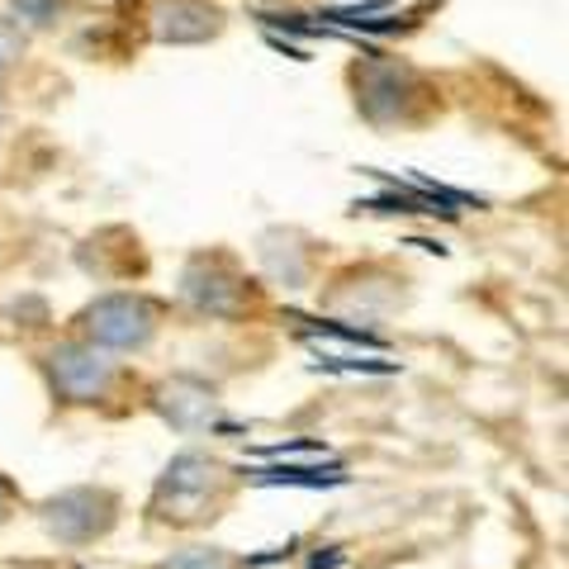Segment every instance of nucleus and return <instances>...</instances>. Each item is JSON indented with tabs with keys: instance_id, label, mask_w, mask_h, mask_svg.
<instances>
[{
	"instance_id": "nucleus-1",
	"label": "nucleus",
	"mask_w": 569,
	"mask_h": 569,
	"mask_svg": "<svg viewBox=\"0 0 569 569\" xmlns=\"http://www.w3.org/2000/svg\"><path fill=\"white\" fill-rule=\"evenodd\" d=\"M223 489V466L209 456H176L152 493V512L162 522H200Z\"/></svg>"
},
{
	"instance_id": "nucleus-2",
	"label": "nucleus",
	"mask_w": 569,
	"mask_h": 569,
	"mask_svg": "<svg viewBox=\"0 0 569 569\" xmlns=\"http://www.w3.org/2000/svg\"><path fill=\"white\" fill-rule=\"evenodd\" d=\"M43 522L58 541H71V546L96 541L114 522V498L104 489H67L43 508Z\"/></svg>"
},
{
	"instance_id": "nucleus-3",
	"label": "nucleus",
	"mask_w": 569,
	"mask_h": 569,
	"mask_svg": "<svg viewBox=\"0 0 569 569\" xmlns=\"http://www.w3.org/2000/svg\"><path fill=\"white\" fill-rule=\"evenodd\" d=\"M157 328V309L138 295H110L86 313V332L100 347H142Z\"/></svg>"
},
{
	"instance_id": "nucleus-4",
	"label": "nucleus",
	"mask_w": 569,
	"mask_h": 569,
	"mask_svg": "<svg viewBox=\"0 0 569 569\" xmlns=\"http://www.w3.org/2000/svg\"><path fill=\"white\" fill-rule=\"evenodd\" d=\"M52 385L71 403H96L114 385V366L96 347H62L52 356Z\"/></svg>"
},
{
	"instance_id": "nucleus-5",
	"label": "nucleus",
	"mask_w": 569,
	"mask_h": 569,
	"mask_svg": "<svg viewBox=\"0 0 569 569\" xmlns=\"http://www.w3.org/2000/svg\"><path fill=\"white\" fill-rule=\"evenodd\" d=\"M223 24V14L204 6V0H157L152 6V29L167 43H204Z\"/></svg>"
},
{
	"instance_id": "nucleus-6",
	"label": "nucleus",
	"mask_w": 569,
	"mask_h": 569,
	"mask_svg": "<svg viewBox=\"0 0 569 569\" xmlns=\"http://www.w3.org/2000/svg\"><path fill=\"white\" fill-rule=\"evenodd\" d=\"M157 408H162V418L171 427H181V432H194V427H209L213 418H219V399H213V389L200 385V380H167L162 389H157Z\"/></svg>"
},
{
	"instance_id": "nucleus-7",
	"label": "nucleus",
	"mask_w": 569,
	"mask_h": 569,
	"mask_svg": "<svg viewBox=\"0 0 569 569\" xmlns=\"http://www.w3.org/2000/svg\"><path fill=\"white\" fill-rule=\"evenodd\" d=\"M162 569H238V560L223 556V550H213V546H200V550H181V556H171Z\"/></svg>"
},
{
	"instance_id": "nucleus-8",
	"label": "nucleus",
	"mask_w": 569,
	"mask_h": 569,
	"mask_svg": "<svg viewBox=\"0 0 569 569\" xmlns=\"http://www.w3.org/2000/svg\"><path fill=\"white\" fill-rule=\"evenodd\" d=\"M10 508H14V489L6 485V479H0V522L10 518Z\"/></svg>"
}]
</instances>
